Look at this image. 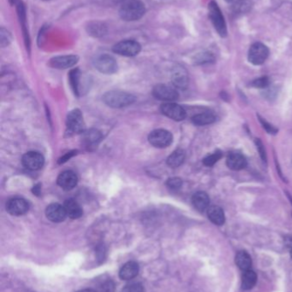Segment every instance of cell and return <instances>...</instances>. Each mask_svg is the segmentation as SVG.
<instances>
[{
    "label": "cell",
    "instance_id": "cell-28",
    "mask_svg": "<svg viewBox=\"0 0 292 292\" xmlns=\"http://www.w3.org/2000/svg\"><path fill=\"white\" fill-rule=\"evenodd\" d=\"M233 8L236 13L244 14L250 9V3L247 0H238L234 4Z\"/></svg>",
    "mask_w": 292,
    "mask_h": 292
},
{
    "label": "cell",
    "instance_id": "cell-29",
    "mask_svg": "<svg viewBox=\"0 0 292 292\" xmlns=\"http://www.w3.org/2000/svg\"><path fill=\"white\" fill-rule=\"evenodd\" d=\"M12 41V35L9 31L6 30L4 27L0 29V44L2 47H6L11 44Z\"/></svg>",
    "mask_w": 292,
    "mask_h": 292
},
{
    "label": "cell",
    "instance_id": "cell-38",
    "mask_svg": "<svg viewBox=\"0 0 292 292\" xmlns=\"http://www.w3.org/2000/svg\"><path fill=\"white\" fill-rule=\"evenodd\" d=\"M96 292L95 291H93L92 289H84V290H81V291H78V292Z\"/></svg>",
    "mask_w": 292,
    "mask_h": 292
},
{
    "label": "cell",
    "instance_id": "cell-3",
    "mask_svg": "<svg viewBox=\"0 0 292 292\" xmlns=\"http://www.w3.org/2000/svg\"><path fill=\"white\" fill-rule=\"evenodd\" d=\"M208 12H209L210 20L212 21L213 27L216 29L218 34H220V37H226V22L216 2L211 1L208 3Z\"/></svg>",
    "mask_w": 292,
    "mask_h": 292
},
{
    "label": "cell",
    "instance_id": "cell-40",
    "mask_svg": "<svg viewBox=\"0 0 292 292\" xmlns=\"http://www.w3.org/2000/svg\"><path fill=\"white\" fill-rule=\"evenodd\" d=\"M10 2H11V3H14V0H10Z\"/></svg>",
    "mask_w": 292,
    "mask_h": 292
},
{
    "label": "cell",
    "instance_id": "cell-10",
    "mask_svg": "<svg viewBox=\"0 0 292 292\" xmlns=\"http://www.w3.org/2000/svg\"><path fill=\"white\" fill-rule=\"evenodd\" d=\"M153 95L155 98L163 101H173L179 99V94L174 87L170 85L159 84L153 90Z\"/></svg>",
    "mask_w": 292,
    "mask_h": 292
},
{
    "label": "cell",
    "instance_id": "cell-33",
    "mask_svg": "<svg viewBox=\"0 0 292 292\" xmlns=\"http://www.w3.org/2000/svg\"><path fill=\"white\" fill-rule=\"evenodd\" d=\"M123 292H144L143 287L139 283H131L124 287Z\"/></svg>",
    "mask_w": 292,
    "mask_h": 292
},
{
    "label": "cell",
    "instance_id": "cell-32",
    "mask_svg": "<svg viewBox=\"0 0 292 292\" xmlns=\"http://www.w3.org/2000/svg\"><path fill=\"white\" fill-rule=\"evenodd\" d=\"M269 85V79L267 76H263L261 78L256 79L254 80V82H252V85L256 88H265Z\"/></svg>",
    "mask_w": 292,
    "mask_h": 292
},
{
    "label": "cell",
    "instance_id": "cell-23",
    "mask_svg": "<svg viewBox=\"0 0 292 292\" xmlns=\"http://www.w3.org/2000/svg\"><path fill=\"white\" fill-rule=\"evenodd\" d=\"M257 282V275L256 273L251 270H246L244 271L242 276V288L244 290H251Z\"/></svg>",
    "mask_w": 292,
    "mask_h": 292
},
{
    "label": "cell",
    "instance_id": "cell-20",
    "mask_svg": "<svg viewBox=\"0 0 292 292\" xmlns=\"http://www.w3.org/2000/svg\"><path fill=\"white\" fill-rule=\"evenodd\" d=\"M64 207L66 209L67 216L70 219H78L83 214V209L79 204L73 199H68L65 202Z\"/></svg>",
    "mask_w": 292,
    "mask_h": 292
},
{
    "label": "cell",
    "instance_id": "cell-35",
    "mask_svg": "<svg viewBox=\"0 0 292 292\" xmlns=\"http://www.w3.org/2000/svg\"><path fill=\"white\" fill-rule=\"evenodd\" d=\"M99 139H100V135H99V133H97L96 131L90 132V133L87 134L86 140L89 143H95Z\"/></svg>",
    "mask_w": 292,
    "mask_h": 292
},
{
    "label": "cell",
    "instance_id": "cell-8",
    "mask_svg": "<svg viewBox=\"0 0 292 292\" xmlns=\"http://www.w3.org/2000/svg\"><path fill=\"white\" fill-rule=\"evenodd\" d=\"M67 126L71 133H82L85 129L83 115L79 109H74L67 116Z\"/></svg>",
    "mask_w": 292,
    "mask_h": 292
},
{
    "label": "cell",
    "instance_id": "cell-42",
    "mask_svg": "<svg viewBox=\"0 0 292 292\" xmlns=\"http://www.w3.org/2000/svg\"><path fill=\"white\" fill-rule=\"evenodd\" d=\"M291 256H292V251H291Z\"/></svg>",
    "mask_w": 292,
    "mask_h": 292
},
{
    "label": "cell",
    "instance_id": "cell-16",
    "mask_svg": "<svg viewBox=\"0 0 292 292\" xmlns=\"http://www.w3.org/2000/svg\"><path fill=\"white\" fill-rule=\"evenodd\" d=\"M77 176L76 173L72 171H65L62 173L59 174L58 178V185L61 187L62 189L66 190H72L74 187H76L77 185Z\"/></svg>",
    "mask_w": 292,
    "mask_h": 292
},
{
    "label": "cell",
    "instance_id": "cell-4",
    "mask_svg": "<svg viewBox=\"0 0 292 292\" xmlns=\"http://www.w3.org/2000/svg\"><path fill=\"white\" fill-rule=\"evenodd\" d=\"M269 56V49L266 44L257 42L251 45L248 51L247 58L253 65H261L264 63Z\"/></svg>",
    "mask_w": 292,
    "mask_h": 292
},
{
    "label": "cell",
    "instance_id": "cell-18",
    "mask_svg": "<svg viewBox=\"0 0 292 292\" xmlns=\"http://www.w3.org/2000/svg\"><path fill=\"white\" fill-rule=\"evenodd\" d=\"M139 272V265L135 262L125 263L119 271V277L123 280H131L135 278Z\"/></svg>",
    "mask_w": 292,
    "mask_h": 292
},
{
    "label": "cell",
    "instance_id": "cell-43",
    "mask_svg": "<svg viewBox=\"0 0 292 292\" xmlns=\"http://www.w3.org/2000/svg\"><path fill=\"white\" fill-rule=\"evenodd\" d=\"M44 1H49V0H44Z\"/></svg>",
    "mask_w": 292,
    "mask_h": 292
},
{
    "label": "cell",
    "instance_id": "cell-13",
    "mask_svg": "<svg viewBox=\"0 0 292 292\" xmlns=\"http://www.w3.org/2000/svg\"><path fill=\"white\" fill-rule=\"evenodd\" d=\"M79 58L75 55H67V56H59L52 58L50 60V66L58 69L71 68L77 63Z\"/></svg>",
    "mask_w": 292,
    "mask_h": 292
},
{
    "label": "cell",
    "instance_id": "cell-37",
    "mask_svg": "<svg viewBox=\"0 0 292 292\" xmlns=\"http://www.w3.org/2000/svg\"><path fill=\"white\" fill-rule=\"evenodd\" d=\"M73 155H74V153L73 152H69L68 153V154H66V156L62 157V158H60V160H59V163H65L66 161H68Z\"/></svg>",
    "mask_w": 292,
    "mask_h": 292
},
{
    "label": "cell",
    "instance_id": "cell-41",
    "mask_svg": "<svg viewBox=\"0 0 292 292\" xmlns=\"http://www.w3.org/2000/svg\"><path fill=\"white\" fill-rule=\"evenodd\" d=\"M290 199H291V203H292V197H290Z\"/></svg>",
    "mask_w": 292,
    "mask_h": 292
},
{
    "label": "cell",
    "instance_id": "cell-30",
    "mask_svg": "<svg viewBox=\"0 0 292 292\" xmlns=\"http://www.w3.org/2000/svg\"><path fill=\"white\" fill-rule=\"evenodd\" d=\"M221 157H222V152L220 150H217L212 155L206 156V158H204L203 164L206 167L213 166Z\"/></svg>",
    "mask_w": 292,
    "mask_h": 292
},
{
    "label": "cell",
    "instance_id": "cell-31",
    "mask_svg": "<svg viewBox=\"0 0 292 292\" xmlns=\"http://www.w3.org/2000/svg\"><path fill=\"white\" fill-rule=\"evenodd\" d=\"M182 181L180 178H171L167 180L166 186L172 190H178L182 187Z\"/></svg>",
    "mask_w": 292,
    "mask_h": 292
},
{
    "label": "cell",
    "instance_id": "cell-7",
    "mask_svg": "<svg viewBox=\"0 0 292 292\" xmlns=\"http://www.w3.org/2000/svg\"><path fill=\"white\" fill-rule=\"evenodd\" d=\"M141 50V44L137 41L131 40L120 41L112 48L113 52L124 57H135L140 53Z\"/></svg>",
    "mask_w": 292,
    "mask_h": 292
},
{
    "label": "cell",
    "instance_id": "cell-34",
    "mask_svg": "<svg viewBox=\"0 0 292 292\" xmlns=\"http://www.w3.org/2000/svg\"><path fill=\"white\" fill-rule=\"evenodd\" d=\"M255 145L257 147L258 151L260 153L261 159L263 160V162H267V154H266V150H265L264 146L259 139L255 140Z\"/></svg>",
    "mask_w": 292,
    "mask_h": 292
},
{
    "label": "cell",
    "instance_id": "cell-11",
    "mask_svg": "<svg viewBox=\"0 0 292 292\" xmlns=\"http://www.w3.org/2000/svg\"><path fill=\"white\" fill-rule=\"evenodd\" d=\"M22 162L26 168L35 171L42 168L45 163V159L41 153L29 151L22 156Z\"/></svg>",
    "mask_w": 292,
    "mask_h": 292
},
{
    "label": "cell",
    "instance_id": "cell-12",
    "mask_svg": "<svg viewBox=\"0 0 292 292\" xmlns=\"http://www.w3.org/2000/svg\"><path fill=\"white\" fill-rule=\"evenodd\" d=\"M29 209L28 202L22 198H12L8 201L6 210L9 214L15 216H20L26 214Z\"/></svg>",
    "mask_w": 292,
    "mask_h": 292
},
{
    "label": "cell",
    "instance_id": "cell-27",
    "mask_svg": "<svg viewBox=\"0 0 292 292\" xmlns=\"http://www.w3.org/2000/svg\"><path fill=\"white\" fill-rule=\"evenodd\" d=\"M69 81H70V84L72 86L73 90L75 93H78V87H79V81H80V71L78 68L73 69L69 73Z\"/></svg>",
    "mask_w": 292,
    "mask_h": 292
},
{
    "label": "cell",
    "instance_id": "cell-6",
    "mask_svg": "<svg viewBox=\"0 0 292 292\" xmlns=\"http://www.w3.org/2000/svg\"><path fill=\"white\" fill-rule=\"evenodd\" d=\"M173 140L172 133L165 129L154 130L148 136V141L156 148H166L171 146Z\"/></svg>",
    "mask_w": 292,
    "mask_h": 292
},
{
    "label": "cell",
    "instance_id": "cell-19",
    "mask_svg": "<svg viewBox=\"0 0 292 292\" xmlns=\"http://www.w3.org/2000/svg\"><path fill=\"white\" fill-rule=\"evenodd\" d=\"M210 198L208 195L204 191H198L192 197V204L194 207L200 212L206 210L209 206Z\"/></svg>",
    "mask_w": 292,
    "mask_h": 292
},
{
    "label": "cell",
    "instance_id": "cell-14",
    "mask_svg": "<svg viewBox=\"0 0 292 292\" xmlns=\"http://www.w3.org/2000/svg\"><path fill=\"white\" fill-rule=\"evenodd\" d=\"M45 215L52 222H62L66 220L67 214L66 209L59 204H52L45 209Z\"/></svg>",
    "mask_w": 292,
    "mask_h": 292
},
{
    "label": "cell",
    "instance_id": "cell-1",
    "mask_svg": "<svg viewBox=\"0 0 292 292\" xmlns=\"http://www.w3.org/2000/svg\"><path fill=\"white\" fill-rule=\"evenodd\" d=\"M146 12L144 3L140 0H129L121 5L119 16L126 21H138L143 17Z\"/></svg>",
    "mask_w": 292,
    "mask_h": 292
},
{
    "label": "cell",
    "instance_id": "cell-24",
    "mask_svg": "<svg viewBox=\"0 0 292 292\" xmlns=\"http://www.w3.org/2000/svg\"><path fill=\"white\" fill-rule=\"evenodd\" d=\"M216 121V116L213 113L204 112L193 116L192 123L196 126H206L214 123Z\"/></svg>",
    "mask_w": 292,
    "mask_h": 292
},
{
    "label": "cell",
    "instance_id": "cell-21",
    "mask_svg": "<svg viewBox=\"0 0 292 292\" xmlns=\"http://www.w3.org/2000/svg\"><path fill=\"white\" fill-rule=\"evenodd\" d=\"M207 216L209 218L210 221L217 226H222L225 221V216L223 209L215 205L208 208Z\"/></svg>",
    "mask_w": 292,
    "mask_h": 292
},
{
    "label": "cell",
    "instance_id": "cell-36",
    "mask_svg": "<svg viewBox=\"0 0 292 292\" xmlns=\"http://www.w3.org/2000/svg\"><path fill=\"white\" fill-rule=\"evenodd\" d=\"M260 122H261V124H262V126L264 127L265 129L268 131V133H275L277 132V130L275 129L273 126L270 125L269 123H267L265 120L262 119L260 117Z\"/></svg>",
    "mask_w": 292,
    "mask_h": 292
},
{
    "label": "cell",
    "instance_id": "cell-39",
    "mask_svg": "<svg viewBox=\"0 0 292 292\" xmlns=\"http://www.w3.org/2000/svg\"><path fill=\"white\" fill-rule=\"evenodd\" d=\"M225 1H226L228 3H231V2H233L234 0H225Z\"/></svg>",
    "mask_w": 292,
    "mask_h": 292
},
{
    "label": "cell",
    "instance_id": "cell-17",
    "mask_svg": "<svg viewBox=\"0 0 292 292\" xmlns=\"http://www.w3.org/2000/svg\"><path fill=\"white\" fill-rule=\"evenodd\" d=\"M226 165L230 169L238 171L247 166V160L242 153L232 151L227 156Z\"/></svg>",
    "mask_w": 292,
    "mask_h": 292
},
{
    "label": "cell",
    "instance_id": "cell-2",
    "mask_svg": "<svg viewBox=\"0 0 292 292\" xmlns=\"http://www.w3.org/2000/svg\"><path fill=\"white\" fill-rule=\"evenodd\" d=\"M103 101L112 108H123L132 104L135 101V98L128 92L112 91L104 94Z\"/></svg>",
    "mask_w": 292,
    "mask_h": 292
},
{
    "label": "cell",
    "instance_id": "cell-22",
    "mask_svg": "<svg viewBox=\"0 0 292 292\" xmlns=\"http://www.w3.org/2000/svg\"><path fill=\"white\" fill-rule=\"evenodd\" d=\"M87 32L92 37H103L107 34V27L103 22L92 21L87 26Z\"/></svg>",
    "mask_w": 292,
    "mask_h": 292
},
{
    "label": "cell",
    "instance_id": "cell-9",
    "mask_svg": "<svg viewBox=\"0 0 292 292\" xmlns=\"http://www.w3.org/2000/svg\"><path fill=\"white\" fill-rule=\"evenodd\" d=\"M160 109L165 116L177 122L185 119V109H183L182 106L179 105L177 104L165 103L164 104H162Z\"/></svg>",
    "mask_w": 292,
    "mask_h": 292
},
{
    "label": "cell",
    "instance_id": "cell-26",
    "mask_svg": "<svg viewBox=\"0 0 292 292\" xmlns=\"http://www.w3.org/2000/svg\"><path fill=\"white\" fill-rule=\"evenodd\" d=\"M185 160V152L181 149H176L175 151L169 156L167 164L171 167H178L181 166Z\"/></svg>",
    "mask_w": 292,
    "mask_h": 292
},
{
    "label": "cell",
    "instance_id": "cell-15",
    "mask_svg": "<svg viewBox=\"0 0 292 292\" xmlns=\"http://www.w3.org/2000/svg\"><path fill=\"white\" fill-rule=\"evenodd\" d=\"M172 82L173 85L179 89H186L189 85V76L185 69L181 66H177L172 70Z\"/></svg>",
    "mask_w": 292,
    "mask_h": 292
},
{
    "label": "cell",
    "instance_id": "cell-5",
    "mask_svg": "<svg viewBox=\"0 0 292 292\" xmlns=\"http://www.w3.org/2000/svg\"><path fill=\"white\" fill-rule=\"evenodd\" d=\"M93 65L98 71L106 75H112L117 70V63L112 56L102 54L93 60Z\"/></svg>",
    "mask_w": 292,
    "mask_h": 292
},
{
    "label": "cell",
    "instance_id": "cell-25",
    "mask_svg": "<svg viewBox=\"0 0 292 292\" xmlns=\"http://www.w3.org/2000/svg\"><path fill=\"white\" fill-rule=\"evenodd\" d=\"M235 262L237 267L242 269L243 271H246L251 269L252 266V260L250 255L247 254L246 251H239L236 255Z\"/></svg>",
    "mask_w": 292,
    "mask_h": 292
}]
</instances>
